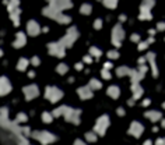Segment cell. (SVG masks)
<instances>
[{
  "instance_id": "cell-1",
  "label": "cell",
  "mask_w": 165,
  "mask_h": 145,
  "mask_svg": "<svg viewBox=\"0 0 165 145\" xmlns=\"http://www.w3.org/2000/svg\"><path fill=\"white\" fill-rule=\"evenodd\" d=\"M109 124H111L109 116H108V114H102V116H99L97 119V121H95V125H94L92 133L97 134V137L98 135H105L106 130H108V127H109Z\"/></svg>"
},
{
  "instance_id": "cell-2",
  "label": "cell",
  "mask_w": 165,
  "mask_h": 145,
  "mask_svg": "<svg viewBox=\"0 0 165 145\" xmlns=\"http://www.w3.org/2000/svg\"><path fill=\"white\" fill-rule=\"evenodd\" d=\"M45 98H46L49 102L56 103L57 100H60L62 98H63V91L56 88V86H48V88L45 89Z\"/></svg>"
},
{
  "instance_id": "cell-3",
  "label": "cell",
  "mask_w": 165,
  "mask_h": 145,
  "mask_svg": "<svg viewBox=\"0 0 165 145\" xmlns=\"http://www.w3.org/2000/svg\"><path fill=\"white\" fill-rule=\"evenodd\" d=\"M123 36H125V31H123L122 25L120 24L115 25V28L112 29V43H113L116 47H119L120 45H122Z\"/></svg>"
},
{
  "instance_id": "cell-4",
  "label": "cell",
  "mask_w": 165,
  "mask_h": 145,
  "mask_svg": "<svg viewBox=\"0 0 165 145\" xmlns=\"http://www.w3.org/2000/svg\"><path fill=\"white\" fill-rule=\"evenodd\" d=\"M48 52L52 56H56V57H63L64 56V45L62 42H53V43L48 45Z\"/></svg>"
},
{
  "instance_id": "cell-5",
  "label": "cell",
  "mask_w": 165,
  "mask_h": 145,
  "mask_svg": "<svg viewBox=\"0 0 165 145\" xmlns=\"http://www.w3.org/2000/svg\"><path fill=\"white\" fill-rule=\"evenodd\" d=\"M143 133H144V125H143L140 121H133L127 130L129 135L134 137V138H140V137L143 135Z\"/></svg>"
},
{
  "instance_id": "cell-6",
  "label": "cell",
  "mask_w": 165,
  "mask_h": 145,
  "mask_svg": "<svg viewBox=\"0 0 165 145\" xmlns=\"http://www.w3.org/2000/svg\"><path fill=\"white\" fill-rule=\"evenodd\" d=\"M22 94H24V96L27 100H32L39 95V89L35 84H31V85H27L22 88Z\"/></svg>"
},
{
  "instance_id": "cell-7",
  "label": "cell",
  "mask_w": 165,
  "mask_h": 145,
  "mask_svg": "<svg viewBox=\"0 0 165 145\" xmlns=\"http://www.w3.org/2000/svg\"><path fill=\"white\" fill-rule=\"evenodd\" d=\"M76 39H77V31H76L74 28H70V29L67 31L66 35L60 39V42L64 45V47H67V46H71V45L74 43Z\"/></svg>"
},
{
  "instance_id": "cell-8",
  "label": "cell",
  "mask_w": 165,
  "mask_h": 145,
  "mask_svg": "<svg viewBox=\"0 0 165 145\" xmlns=\"http://www.w3.org/2000/svg\"><path fill=\"white\" fill-rule=\"evenodd\" d=\"M27 32H28V35H31V36H36L39 32H41V27H39V24L35 21V20H31V21H28V24H27Z\"/></svg>"
},
{
  "instance_id": "cell-9",
  "label": "cell",
  "mask_w": 165,
  "mask_h": 145,
  "mask_svg": "<svg viewBox=\"0 0 165 145\" xmlns=\"http://www.w3.org/2000/svg\"><path fill=\"white\" fill-rule=\"evenodd\" d=\"M11 91V84L6 77H0V96L7 95Z\"/></svg>"
},
{
  "instance_id": "cell-10",
  "label": "cell",
  "mask_w": 165,
  "mask_h": 145,
  "mask_svg": "<svg viewBox=\"0 0 165 145\" xmlns=\"http://www.w3.org/2000/svg\"><path fill=\"white\" fill-rule=\"evenodd\" d=\"M77 94H78V98H80V99L85 100V99L92 98V89L89 88L88 85H87V86H81V88L77 89Z\"/></svg>"
},
{
  "instance_id": "cell-11",
  "label": "cell",
  "mask_w": 165,
  "mask_h": 145,
  "mask_svg": "<svg viewBox=\"0 0 165 145\" xmlns=\"http://www.w3.org/2000/svg\"><path fill=\"white\" fill-rule=\"evenodd\" d=\"M144 116L147 117L150 121L155 123V121H159V120H161L162 114H161V112H158V110H148L144 113Z\"/></svg>"
},
{
  "instance_id": "cell-12",
  "label": "cell",
  "mask_w": 165,
  "mask_h": 145,
  "mask_svg": "<svg viewBox=\"0 0 165 145\" xmlns=\"http://www.w3.org/2000/svg\"><path fill=\"white\" fill-rule=\"evenodd\" d=\"M27 43V38H25V33L24 32H18L16 35V39L13 42V46L14 47H22L24 45Z\"/></svg>"
},
{
  "instance_id": "cell-13",
  "label": "cell",
  "mask_w": 165,
  "mask_h": 145,
  "mask_svg": "<svg viewBox=\"0 0 165 145\" xmlns=\"http://www.w3.org/2000/svg\"><path fill=\"white\" fill-rule=\"evenodd\" d=\"M131 92H133V99L137 100L139 98H141L143 95V88L139 82H131Z\"/></svg>"
},
{
  "instance_id": "cell-14",
  "label": "cell",
  "mask_w": 165,
  "mask_h": 145,
  "mask_svg": "<svg viewBox=\"0 0 165 145\" xmlns=\"http://www.w3.org/2000/svg\"><path fill=\"white\" fill-rule=\"evenodd\" d=\"M154 0H143L140 6V13H151V8L154 7Z\"/></svg>"
},
{
  "instance_id": "cell-15",
  "label": "cell",
  "mask_w": 165,
  "mask_h": 145,
  "mask_svg": "<svg viewBox=\"0 0 165 145\" xmlns=\"http://www.w3.org/2000/svg\"><path fill=\"white\" fill-rule=\"evenodd\" d=\"M148 60V63H150L151 66V71H153V75L154 77H157V63H155V55L154 53H148L147 57H145Z\"/></svg>"
},
{
  "instance_id": "cell-16",
  "label": "cell",
  "mask_w": 165,
  "mask_h": 145,
  "mask_svg": "<svg viewBox=\"0 0 165 145\" xmlns=\"http://www.w3.org/2000/svg\"><path fill=\"white\" fill-rule=\"evenodd\" d=\"M106 94H108L112 99H117V98L120 96V89H119V86H116V85H111L108 88V91H106Z\"/></svg>"
},
{
  "instance_id": "cell-17",
  "label": "cell",
  "mask_w": 165,
  "mask_h": 145,
  "mask_svg": "<svg viewBox=\"0 0 165 145\" xmlns=\"http://www.w3.org/2000/svg\"><path fill=\"white\" fill-rule=\"evenodd\" d=\"M20 8H16V10L10 11V17H11V21H13V24L16 25V27H18L20 25Z\"/></svg>"
},
{
  "instance_id": "cell-18",
  "label": "cell",
  "mask_w": 165,
  "mask_h": 145,
  "mask_svg": "<svg viewBox=\"0 0 165 145\" xmlns=\"http://www.w3.org/2000/svg\"><path fill=\"white\" fill-rule=\"evenodd\" d=\"M28 64H30V60L25 57H21L18 60V63H17V70H20V71H25L28 67Z\"/></svg>"
},
{
  "instance_id": "cell-19",
  "label": "cell",
  "mask_w": 165,
  "mask_h": 145,
  "mask_svg": "<svg viewBox=\"0 0 165 145\" xmlns=\"http://www.w3.org/2000/svg\"><path fill=\"white\" fill-rule=\"evenodd\" d=\"M131 70L126 66H122V67H117L116 68V75L117 77H125V75H130Z\"/></svg>"
},
{
  "instance_id": "cell-20",
  "label": "cell",
  "mask_w": 165,
  "mask_h": 145,
  "mask_svg": "<svg viewBox=\"0 0 165 145\" xmlns=\"http://www.w3.org/2000/svg\"><path fill=\"white\" fill-rule=\"evenodd\" d=\"M91 11H92V6L88 4V3H84V4L80 7V13L84 14V15H88V14H91Z\"/></svg>"
},
{
  "instance_id": "cell-21",
  "label": "cell",
  "mask_w": 165,
  "mask_h": 145,
  "mask_svg": "<svg viewBox=\"0 0 165 145\" xmlns=\"http://www.w3.org/2000/svg\"><path fill=\"white\" fill-rule=\"evenodd\" d=\"M88 86L92 89V91H94V89H101V88H102V84H101V81H98V80H95V78H92V80H89Z\"/></svg>"
},
{
  "instance_id": "cell-22",
  "label": "cell",
  "mask_w": 165,
  "mask_h": 145,
  "mask_svg": "<svg viewBox=\"0 0 165 145\" xmlns=\"http://www.w3.org/2000/svg\"><path fill=\"white\" fill-rule=\"evenodd\" d=\"M42 121L46 123V124L52 123V121H53V116H52V113H49V112H44V113H42Z\"/></svg>"
},
{
  "instance_id": "cell-23",
  "label": "cell",
  "mask_w": 165,
  "mask_h": 145,
  "mask_svg": "<svg viewBox=\"0 0 165 145\" xmlns=\"http://www.w3.org/2000/svg\"><path fill=\"white\" fill-rule=\"evenodd\" d=\"M67 70H69V67H67V64H64V63L57 64V67H56V72H59L60 75L66 74V72H67Z\"/></svg>"
},
{
  "instance_id": "cell-24",
  "label": "cell",
  "mask_w": 165,
  "mask_h": 145,
  "mask_svg": "<svg viewBox=\"0 0 165 145\" xmlns=\"http://www.w3.org/2000/svg\"><path fill=\"white\" fill-rule=\"evenodd\" d=\"M8 6V11H13L16 8H18V4H20V0H10V2H6Z\"/></svg>"
},
{
  "instance_id": "cell-25",
  "label": "cell",
  "mask_w": 165,
  "mask_h": 145,
  "mask_svg": "<svg viewBox=\"0 0 165 145\" xmlns=\"http://www.w3.org/2000/svg\"><path fill=\"white\" fill-rule=\"evenodd\" d=\"M103 6L108 8H116L117 0H103Z\"/></svg>"
},
{
  "instance_id": "cell-26",
  "label": "cell",
  "mask_w": 165,
  "mask_h": 145,
  "mask_svg": "<svg viewBox=\"0 0 165 145\" xmlns=\"http://www.w3.org/2000/svg\"><path fill=\"white\" fill-rule=\"evenodd\" d=\"M89 55L94 56V57H99V56L102 55V52H101V50L98 49V47L92 46V47H89Z\"/></svg>"
},
{
  "instance_id": "cell-27",
  "label": "cell",
  "mask_w": 165,
  "mask_h": 145,
  "mask_svg": "<svg viewBox=\"0 0 165 145\" xmlns=\"http://www.w3.org/2000/svg\"><path fill=\"white\" fill-rule=\"evenodd\" d=\"M27 120H28V116L25 113H18L16 117V121H18V123H25Z\"/></svg>"
},
{
  "instance_id": "cell-28",
  "label": "cell",
  "mask_w": 165,
  "mask_h": 145,
  "mask_svg": "<svg viewBox=\"0 0 165 145\" xmlns=\"http://www.w3.org/2000/svg\"><path fill=\"white\" fill-rule=\"evenodd\" d=\"M108 57L109 59H112V60H115V59H117L119 57V52H117V50H109L108 52Z\"/></svg>"
},
{
  "instance_id": "cell-29",
  "label": "cell",
  "mask_w": 165,
  "mask_h": 145,
  "mask_svg": "<svg viewBox=\"0 0 165 145\" xmlns=\"http://www.w3.org/2000/svg\"><path fill=\"white\" fill-rule=\"evenodd\" d=\"M101 75H102V78L103 80H111V72H109V70H105V68H102V71H101Z\"/></svg>"
},
{
  "instance_id": "cell-30",
  "label": "cell",
  "mask_w": 165,
  "mask_h": 145,
  "mask_svg": "<svg viewBox=\"0 0 165 145\" xmlns=\"http://www.w3.org/2000/svg\"><path fill=\"white\" fill-rule=\"evenodd\" d=\"M139 18L144 21V20H151V18H153V15H151V13H140Z\"/></svg>"
},
{
  "instance_id": "cell-31",
  "label": "cell",
  "mask_w": 165,
  "mask_h": 145,
  "mask_svg": "<svg viewBox=\"0 0 165 145\" xmlns=\"http://www.w3.org/2000/svg\"><path fill=\"white\" fill-rule=\"evenodd\" d=\"M31 64H32V66H39V64H41V59L34 56V57L31 59Z\"/></svg>"
},
{
  "instance_id": "cell-32",
  "label": "cell",
  "mask_w": 165,
  "mask_h": 145,
  "mask_svg": "<svg viewBox=\"0 0 165 145\" xmlns=\"http://www.w3.org/2000/svg\"><path fill=\"white\" fill-rule=\"evenodd\" d=\"M94 28L95 29H101L102 28V20H95V22H94Z\"/></svg>"
},
{
  "instance_id": "cell-33",
  "label": "cell",
  "mask_w": 165,
  "mask_h": 145,
  "mask_svg": "<svg viewBox=\"0 0 165 145\" xmlns=\"http://www.w3.org/2000/svg\"><path fill=\"white\" fill-rule=\"evenodd\" d=\"M148 45H150V43H148L147 41H145V42H140V43H139V50H145L148 47Z\"/></svg>"
},
{
  "instance_id": "cell-34",
  "label": "cell",
  "mask_w": 165,
  "mask_h": 145,
  "mask_svg": "<svg viewBox=\"0 0 165 145\" xmlns=\"http://www.w3.org/2000/svg\"><path fill=\"white\" fill-rule=\"evenodd\" d=\"M130 39H131V42H140V35L139 33H133L130 36Z\"/></svg>"
},
{
  "instance_id": "cell-35",
  "label": "cell",
  "mask_w": 165,
  "mask_h": 145,
  "mask_svg": "<svg viewBox=\"0 0 165 145\" xmlns=\"http://www.w3.org/2000/svg\"><path fill=\"white\" fill-rule=\"evenodd\" d=\"M83 61H84V63H87V64H91L92 63V56H84Z\"/></svg>"
},
{
  "instance_id": "cell-36",
  "label": "cell",
  "mask_w": 165,
  "mask_h": 145,
  "mask_svg": "<svg viewBox=\"0 0 165 145\" xmlns=\"http://www.w3.org/2000/svg\"><path fill=\"white\" fill-rule=\"evenodd\" d=\"M157 29H158V31H165V22H158V24H157Z\"/></svg>"
},
{
  "instance_id": "cell-37",
  "label": "cell",
  "mask_w": 165,
  "mask_h": 145,
  "mask_svg": "<svg viewBox=\"0 0 165 145\" xmlns=\"http://www.w3.org/2000/svg\"><path fill=\"white\" fill-rule=\"evenodd\" d=\"M116 113L119 114V116H125V114H126V110H125V109H123V108H117Z\"/></svg>"
},
{
  "instance_id": "cell-38",
  "label": "cell",
  "mask_w": 165,
  "mask_h": 145,
  "mask_svg": "<svg viewBox=\"0 0 165 145\" xmlns=\"http://www.w3.org/2000/svg\"><path fill=\"white\" fill-rule=\"evenodd\" d=\"M150 103H151V100H150V99H144V100H143V106H144V108L150 106Z\"/></svg>"
},
{
  "instance_id": "cell-39",
  "label": "cell",
  "mask_w": 165,
  "mask_h": 145,
  "mask_svg": "<svg viewBox=\"0 0 165 145\" xmlns=\"http://www.w3.org/2000/svg\"><path fill=\"white\" fill-rule=\"evenodd\" d=\"M103 68H105V70H111L112 68V63H105V64H103Z\"/></svg>"
},
{
  "instance_id": "cell-40",
  "label": "cell",
  "mask_w": 165,
  "mask_h": 145,
  "mask_svg": "<svg viewBox=\"0 0 165 145\" xmlns=\"http://www.w3.org/2000/svg\"><path fill=\"white\" fill-rule=\"evenodd\" d=\"M76 70H83V63H77V64H76Z\"/></svg>"
},
{
  "instance_id": "cell-41",
  "label": "cell",
  "mask_w": 165,
  "mask_h": 145,
  "mask_svg": "<svg viewBox=\"0 0 165 145\" xmlns=\"http://www.w3.org/2000/svg\"><path fill=\"white\" fill-rule=\"evenodd\" d=\"M144 63H145V59H144V57L139 59V64H140V66H143V64H144Z\"/></svg>"
},
{
  "instance_id": "cell-42",
  "label": "cell",
  "mask_w": 165,
  "mask_h": 145,
  "mask_svg": "<svg viewBox=\"0 0 165 145\" xmlns=\"http://www.w3.org/2000/svg\"><path fill=\"white\" fill-rule=\"evenodd\" d=\"M161 127H162V128H165V119H162V120H161Z\"/></svg>"
},
{
  "instance_id": "cell-43",
  "label": "cell",
  "mask_w": 165,
  "mask_h": 145,
  "mask_svg": "<svg viewBox=\"0 0 165 145\" xmlns=\"http://www.w3.org/2000/svg\"><path fill=\"white\" fill-rule=\"evenodd\" d=\"M120 21H125V20H126V15H123V14H122V15H120Z\"/></svg>"
},
{
  "instance_id": "cell-44",
  "label": "cell",
  "mask_w": 165,
  "mask_h": 145,
  "mask_svg": "<svg viewBox=\"0 0 165 145\" xmlns=\"http://www.w3.org/2000/svg\"><path fill=\"white\" fill-rule=\"evenodd\" d=\"M2 56H3V50L0 49V57H2Z\"/></svg>"
},
{
  "instance_id": "cell-45",
  "label": "cell",
  "mask_w": 165,
  "mask_h": 145,
  "mask_svg": "<svg viewBox=\"0 0 165 145\" xmlns=\"http://www.w3.org/2000/svg\"><path fill=\"white\" fill-rule=\"evenodd\" d=\"M162 106H164V109H165V102H164V103H162Z\"/></svg>"
}]
</instances>
